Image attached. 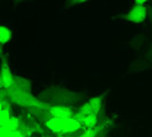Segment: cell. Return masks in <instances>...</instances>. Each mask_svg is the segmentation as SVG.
<instances>
[{
  "label": "cell",
  "mask_w": 152,
  "mask_h": 137,
  "mask_svg": "<svg viewBox=\"0 0 152 137\" xmlns=\"http://www.w3.org/2000/svg\"><path fill=\"white\" fill-rule=\"evenodd\" d=\"M37 97L50 106L71 107L80 103L85 98V94L80 91L70 90L63 86H50L40 91Z\"/></svg>",
  "instance_id": "obj_1"
},
{
  "label": "cell",
  "mask_w": 152,
  "mask_h": 137,
  "mask_svg": "<svg viewBox=\"0 0 152 137\" xmlns=\"http://www.w3.org/2000/svg\"><path fill=\"white\" fill-rule=\"evenodd\" d=\"M7 93L9 102L14 103L18 106L26 107V109H42V110H49L52 107L50 105L44 103L42 101H40L32 93H26L18 89L16 85L7 89Z\"/></svg>",
  "instance_id": "obj_2"
},
{
  "label": "cell",
  "mask_w": 152,
  "mask_h": 137,
  "mask_svg": "<svg viewBox=\"0 0 152 137\" xmlns=\"http://www.w3.org/2000/svg\"><path fill=\"white\" fill-rule=\"evenodd\" d=\"M45 126L52 133L63 136L68 134H73L81 129V123L78 122L73 118H52L49 121L45 123Z\"/></svg>",
  "instance_id": "obj_3"
},
{
  "label": "cell",
  "mask_w": 152,
  "mask_h": 137,
  "mask_svg": "<svg viewBox=\"0 0 152 137\" xmlns=\"http://www.w3.org/2000/svg\"><path fill=\"white\" fill-rule=\"evenodd\" d=\"M104 96H105V94L91 98L88 102L84 103V104L80 106L78 112L81 114V115H84V117L91 115V114H97V115H99V111H101V109L103 106Z\"/></svg>",
  "instance_id": "obj_4"
},
{
  "label": "cell",
  "mask_w": 152,
  "mask_h": 137,
  "mask_svg": "<svg viewBox=\"0 0 152 137\" xmlns=\"http://www.w3.org/2000/svg\"><path fill=\"white\" fill-rule=\"evenodd\" d=\"M119 18L122 20H126L128 22L132 23H143L148 17V8L145 6H137L134 5V7L130 9L127 14H124V15L118 16Z\"/></svg>",
  "instance_id": "obj_5"
},
{
  "label": "cell",
  "mask_w": 152,
  "mask_h": 137,
  "mask_svg": "<svg viewBox=\"0 0 152 137\" xmlns=\"http://www.w3.org/2000/svg\"><path fill=\"white\" fill-rule=\"evenodd\" d=\"M1 74H0V82H1V89H9L15 85V79L14 76L10 71L9 64L7 63L6 57L4 54H1Z\"/></svg>",
  "instance_id": "obj_6"
},
{
  "label": "cell",
  "mask_w": 152,
  "mask_h": 137,
  "mask_svg": "<svg viewBox=\"0 0 152 137\" xmlns=\"http://www.w3.org/2000/svg\"><path fill=\"white\" fill-rule=\"evenodd\" d=\"M49 112L53 118H73L76 114L71 107L68 106H52Z\"/></svg>",
  "instance_id": "obj_7"
},
{
  "label": "cell",
  "mask_w": 152,
  "mask_h": 137,
  "mask_svg": "<svg viewBox=\"0 0 152 137\" xmlns=\"http://www.w3.org/2000/svg\"><path fill=\"white\" fill-rule=\"evenodd\" d=\"M20 120L14 117H9L7 119H1L0 125H1V129H5L7 131H17L20 128Z\"/></svg>",
  "instance_id": "obj_8"
},
{
  "label": "cell",
  "mask_w": 152,
  "mask_h": 137,
  "mask_svg": "<svg viewBox=\"0 0 152 137\" xmlns=\"http://www.w3.org/2000/svg\"><path fill=\"white\" fill-rule=\"evenodd\" d=\"M14 79H15V85L18 87V89L26 91V93L32 91V82H31L30 79L21 76H16V74L14 76Z\"/></svg>",
  "instance_id": "obj_9"
},
{
  "label": "cell",
  "mask_w": 152,
  "mask_h": 137,
  "mask_svg": "<svg viewBox=\"0 0 152 137\" xmlns=\"http://www.w3.org/2000/svg\"><path fill=\"white\" fill-rule=\"evenodd\" d=\"M31 112L33 113V115L40 120V121H42L44 123H46L47 121H49L52 118H53V115L50 114L49 112V110H42V109H30Z\"/></svg>",
  "instance_id": "obj_10"
},
{
  "label": "cell",
  "mask_w": 152,
  "mask_h": 137,
  "mask_svg": "<svg viewBox=\"0 0 152 137\" xmlns=\"http://www.w3.org/2000/svg\"><path fill=\"white\" fill-rule=\"evenodd\" d=\"M12 36H13V33H12L10 29H8L4 25L0 26V44L1 45L4 46L5 44L9 42V40L12 39Z\"/></svg>",
  "instance_id": "obj_11"
},
{
  "label": "cell",
  "mask_w": 152,
  "mask_h": 137,
  "mask_svg": "<svg viewBox=\"0 0 152 137\" xmlns=\"http://www.w3.org/2000/svg\"><path fill=\"white\" fill-rule=\"evenodd\" d=\"M102 131V126H97L95 128H89L83 131L78 137H97Z\"/></svg>",
  "instance_id": "obj_12"
},
{
  "label": "cell",
  "mask_w": 152,
  "mask_h": 137,
  "mask_svg": "<svg viewBox=\"0 0 152 137\" xmlns=\"http://www.w3.org/2000/svg\"><path fill=\"white\" fill-rule=\"evenodd\" d=\"M0 137H24L17 130V131H7L5 129H1L0 128Z\"/></svg>",
  "instance_id": "obj_13"
},
{
  "label": "cell",
  "mask_w": 152,
  "mask_h": 137,
  "mask_svg": "<svg viewBox=\"0 0 152 137\" xmlns=\"http://www.w3.org/2000/svg\"><path fill=\"white\" fill-rule=\"evenodd\" d=\"M146 8H148V17L150 18V21L152 23V7L151 6H146Z\"/></svg>",
  "instance_id": "obj_14"
},
{
  "label": "cell",
  "mask_w": 152,
  "mask_h": 137,
  "mask_svg": "<svg viewBox=\"0 0 152 137\" xmlns=\"http://www.w3.org/2000/svg\"><path fill=\"white\" fill-rule=\"evenodd\" d=\"M146 4V0H135V5L137 6H144Z\"/></svg>",
  "instance_id": "obj_15"
},
{
  "label": "cell",
  "mask_w": 152,
  "mask_h": 137,
  "mask_svg": "<svg viewBox=\"0 0 152 137\" xmlns=\"http://www.w3.org/2000/svg\"><path fill=\"white\" fill-rule=\"evenodd\" d=\"M146 58H148V61L152 62V47L149 49V53H148V55H146Z\"/></svg>",
  "instance_id": "obj_16"
},
{
  "label": "cell",
  "mask_w": 152,
  "mask_h": 137,
  "mask_svg": "<svg viewBox=\"0 0 152 137\" xmlns=\"http://www.w3.org/2000/svg\"><path fill=\"white\" fill-rule=\"evenodd\" d=\"M58 137H63V136H58Z\"/></svg>",
  "instance_id": "obj_17"
}]
</instances>
